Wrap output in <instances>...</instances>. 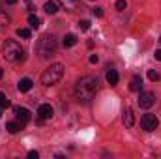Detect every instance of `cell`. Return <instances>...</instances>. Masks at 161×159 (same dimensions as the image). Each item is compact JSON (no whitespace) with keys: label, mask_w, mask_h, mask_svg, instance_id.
Masks as SVG:
<instances>
[{"label":"cell","mask_w":161,"mask_h":159,"mask_svg":"<svg viewBox=\"0 0 161 159\" xmlns=\"http://www.w3.org/2000/svg\"><path fill=\"white\" fill-rule=\"evenodd\" d=\"M97 88H99V80L92 75H84L75 82V97L80 103H88L96 97Z\"/></svg>","instance_id":"obj_1"},{"label":"cell","mask_w":161,"mask_h":159,"mask_svg":"<svg viewBox=\"0 0 161 159\" xmlns=\"http://www.w3.org/2000/svg\"><path fill=\"white\" fill-rule=\"evenodd\" d=\"M58 51V41L53 34H43L38 43H36V54L41 60H49L51 56H54Z\"/></svg>","instance_id":"obj_2"},{"label":"cell","mask_w":161,"mask_h":159,"mask_svg":"<svg viewBox=\"0 0 161 159\" xmlns=\"http://www.w3.org/2000/svg\"><path fill=\"white\" fill-rule=\"evenodd\" d=\"M2 56L8 62H21L25 58V51L15 40H6L2 45Z\"/></svg>","instance_id":"obj_3"},{"label":"cell","mask_w":161,"mask_h":159,"mask_svg":"<svg viewBox=\"0 0 161 159\" xmlns=\"http://www.w3.org/2000/svg\"><path fill=\"white\" fill-rule=\"evenodd\" d=\"M62 77H64V66H62L60 62H56V64H51V66L41 73V82H43L45 86H54Z\"/></svg>","instance_id":"obj_4"},{"label":"cell","mask_w":161,"mask_h":159,"mask_svg":"<svg viewBox=\"0 0 161 159\" xmlns=\"http://www.w3.org/2000/svg\"><path fill=\"white\" fill-rule=\"evenodd\" d=\"M141 125H142L144 131H156L158 125H159V120H158L156 114L146 112V114H142V118H141Z\"/></svg>","instance_id":"obj_5"},{"label":"cell","mask_w":161,"mask_h":159,"mask_svg":"<svg viewBox=\"0 0 161 159\" xmlns=\"http://www.w3.org/2000/svg\"><path fill=\"white\" fill-rule=\"evenodd\" d=\"M141 109H150L156 105V94L152 92H139V99H137Z\"/></svg>","instance_id":"obj_6"},{"label":"cell","mask_w":161,"mask_h":159,"mask_svg":"<svg viewBox=\"0 0 161 159\" xmlns=\"http://www.w3.org/2000/svg\"><path fill=\"white\" fill-rule=\"evenodd\" d=\"M13 112H15L17 120H19L23 125H25L26 122H30V118H32L30 111H28V109H25V107H13Z\"/></svg>","instance_id":"obj_7"},{"label":"cell","mask_w":161,"mask_h":159,"mask_svg":"<svg viewBox=\"0 0 161 159\" xmlns=\"http://www.w3.org/2000/svg\"><path fill=\"white\" fill-rule=\"evenodd\" d=\"M58 4H60L66 11H69V13H73V11L79 9V0H58Z\"/></svg>","instance_id":"obj_8"},{"label":"cell","mask_w":161,"mask_h":159,"mask_svg":"<svg viewBox=\"0 0 161 159\" xmlns=\"http://www.w3.org/2000/svg\"><path fill=\"white\" fill-rule=\"evenodd\" d=\"M53 107L51 105H47V103H43V105H40V109H38V116H40V120H49L51 116H53Z\"/></svg>","instance_id":"obj_9"},{"label":"cell","mask_w":161,"mask_h":159,"mask_svg":"<svg viewBox=\"0 0 161 159\" xmlns=\"http://www.w3.org/2000/svg\"><path fill=\"white\" fill-rule=\"evenodd\" d=\"M122 120H124V123L127 125V127H133V123H135V114H133V111L127 107V109H124V116H122Z\"/></svg>","instance_id":"obj_10"},{"label":"cell","mask_w":161,"mask_h":159,"mask_svg":"<svg viewBox=\"0 0 161 159\" xmlns=\"http://www.w3.org/2000/svg\"><path fill=\"white\" fill-rule=\"evenodd\" d=\"M129 90H131V92H142V77H141V75H135V77L131 79Z\"/></svg>","instance_id":"obj_11"},{"label":"cell","mask_w":161,"mask_h":159,"mask_svg":"<svg viewBox=\"0 0 161 159\" xmlns=\"http://www.w3.org/2000/svg\"><path fill=\"white\" fill-rule=\"evenodd\" d=\"M118 80H120V77H118V73H116L114 69H109V71H107V82H109L111 86H116Z\"/></svg>","instance_id":"obj_12"},{"label":"cell","mask_w":161,"mask_h":159,"mask_svg":"<svg viewBox=\"0 0 161 159\" xmlns=\"http://www.w3.org/2000/svg\"><path fill=\"white\" fill-rule=\"evenodd\" d=\"M30 88H32V80L30 79H21L19 84H17V90L19 92H28Z\"/></svg>","instance_id":"obj_13"},{"label":"cell","mask_w":161,"mask_h":159,"mask_svg":"<svg viewBox=\"0 0 161 159\" xmlns=\"http://www.w3.org/2000/svg\"><path fill=\"white\" fill-rule=\"evenodd\" d=\"M43 9L49 13V15H54V13H58V4L56 2H45V6H43Z\"/></svg>","instance_id":"obj_14"},{"label":"cell","mask_w":161,"mask_h":159,"mask_svg":"<svg viewBox=\"0 0 161 159\" xmlns=\"http://www.w3.org/2000/svg\"><path fill=\"white\" fill-rule=\"evenodd\" d=\"M6 129H8L9 133H19V131L23 129V123H21V122H8V123H6Z\"/></svg>","instance_id":"obj_15"},{"label":"cell","mask_w":161,"mask_h":159,"mask_svg":"<svg viewBox=\"0 0 161 159\" xmlns=\"http://www.w3.org/2000/svg\"><path fill=\"white\" fill-rule=\"evenodd\" d=\"M9 21H11V19H9V15H8L6 11H2V9H0V30H6V28L9 26Z\"/></svg>","instance_id":"obj_16"},{"label":"cell","mask_w":161,"mask_h":159,"mask_svg":"<svg viewBox=\"0 0 161 159\" xmlns=\"http://www.w3.org/2000/svg\"><path fill=\"white\" fill-rule=\"evenodd\" d=\"M77 45V36L75 34H66L64 36V47H73Z\"/></svg>","instance_id":"obj_17"},{"label":"cell","mask_w":161,"mask_h":159,"mask_svg":"<svg viewBox=\"0 0 161 159\" xmlns=\"http://www.w3.org/2000/svg\"><path fill=\"white\" fill-rule=\"evenodd\" d=\"M28 25H30L32 28H38V26L41 25L40 17H36V15H28Z\"/></svg>","instance_id":"obj_18"},{"label":"cell","mask_w":161,"mask_h":159,"mask_svg":"<svg viewBox=\"0 0 161 159\" xmlns=\"http://www.w3.org/2000/svg\"><path fill=\"white\" fill-rule=\"evenodd\" d=\"M30 34H32L30 28H19V30H17V36H19V38H25V40H28Z\"/></svg>","instance_id":"obj_19"},{"label":"cell","mask_w":161,"mask_h":159,"mask_svg":"<svg viewBox=\"0 0 161 159\" xmlns=\"http://www.w3.org/2000/svg\"><path fill=\"white\" fill-rule=\"evenodd\" d=\"M9 105H11V103H9V99H8V96L0 92V107H2V109H8Z\"/></svg>","instance_id":"obj_20"},{"label":"cell","mask_w":161,"mask_h":159,"mask_svg":"<svg viewBox=\"0 0 161 159\" xmlns=\"http://www.w3.org/2000/svg\"><path fill=\"white\" fill-rule=\"evenodd\" d=\"M79 28H80V30H84V32H86V30L90 28V21H86V19H82V21H79Z\"/></svg>","instance_id":"obj_21"},{"label":"cell","mask_w":161,"mask_h":159,"mask_svg":"<svg viewBox=\"0 0 161 159\" xmlns=\"http://www.w3.org/2000/svg\"><path fill=\"white\" fill-rule=\"evenodd\" d=\"M148 79L156 82V80H159V73H158V71H154V69H150V71H148Z\"/></svg>","instance_id":"obj_22"},{"label":"cell","mask_w":161,"mask_h":159,"mask_svg":"<svg viewBox=\"0 0 161 159\" xmlns=\"http://www.w3.org/2000/svg\"><path fill=\"white\" fill-rule=\"evenodd\" d=\"M92 13H94V17H103V8H94Z\"/></svg>","instance_id":"obj_23"},{"label":"cell","mask_w":161,"mask_h":159,"mask_svg":"<svg viewBox=\"0 0 161 159\" xmlns=\"http://www.w3.org/2000/svg\"><path fill=\"white\" fill-rule=\"evenodd\" d=\"M125 6H127V4H125V0H118V2H116V9H118V11H124V9H125Z\"/></svg>","instance_id":"obj_24"},{"label":"cell","mask_w":161,"mask_h":159,"mask_svg":"<svg viewBox=\"0 0 161 159\" xmlns=\"http://www.w3.org/2000/svg\"><path fill=\"white\" fill-rule=\"evenodd\" d=\"M28 157H30V159H38V157H40V154H38L36 150H32V152H28Z\"/></svg>","instance_id":"obj_25"},{"label":"cell","mask_w":161,"mask_h":159,"mask_svg":"<svg viewBox=\"0 0 161 159\" xmlns=\"http://www.w3.org/2000/svg\"><path fill=\"white\" fill-rule=\"evenodd\" d=\"M97 60H99L97 54H92V56H90V62H92V64H97Z\"/></svg>","instance_id":"obj_26"},{"label":"cell","mask_w":161,"mask_h":159,"mask_svg":"<svg viewBox=\"0 0 161 159\" xmlns=\"http://www.w3.org/2000/svg\"><path fill=\"white\" fill-rule=\"evenodd\" d=\"M154 56H156V60H159V62H161V49H159V51H156V54H154Z\"/></svg>","instance_id":"obj_27"},{"label":"cell","mask_w":161,"mask_h":159,"mask_svg":"<svg viewBox=\"0 0 161 159\" xmlns=\"http://www.w3.org/2000/svg\"><path fill=\"white\" fill-rule=\"evenodd\" d=\"M6 2H8L9 6H13V4H17V0H6Z\"/></svg>","instance_id":"obj_28"},{"label":"cell","mask_w":161,"mask_h":159,"mask_svg":"<svg viewBox=\"0 0 161 159\" xmlns=\"http://www.w3.org/2000/svg\"><path fill=\"white\" fill-rule=\"evenodd\" d=\"M2 77H4V69H0V79H2Z\"/></svg>","instance_id":"obj_29"},{"label":"cell","mask_w":161,"mask_h":159,"mask_svg":"<svg viewBox=\"0 0 161 159\" xmlns=\"http://www.w3.org/2000/svg\"><path fill=\"white\" fill-rule=\"evenodd\" d=\"M2 111H4V109H2V107H0V116H2Z\"/></svg>","instance_id":"obj_30"},{"label":"cell","mask_w":161,"mask_h":159,"mask_svg":"<svg viewBox=\"0 0 161 159\" xmlns=\"http://www.w3.org/2000/svg\"><path fill=\"white\" fill-rule=\"evenodd\" d=\"M159 43H161V36H159Z\"/></svg>","instance_id":"obj_31"}]
</instances>
